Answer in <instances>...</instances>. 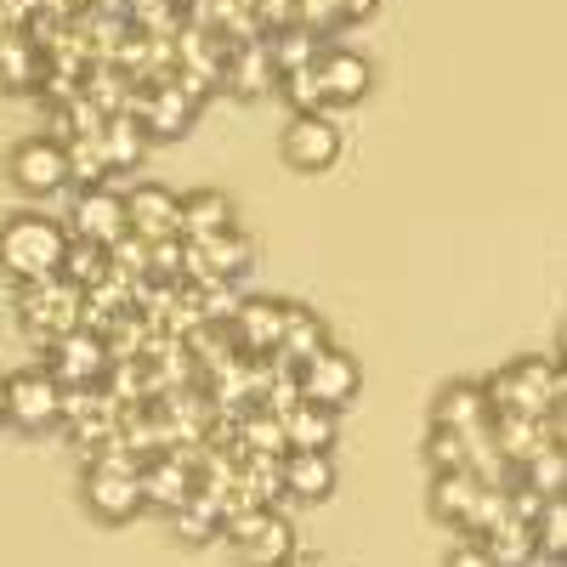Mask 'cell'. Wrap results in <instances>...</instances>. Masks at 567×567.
<instances>
[{"label":"cell","mask_w":567,"mask_h":567,"mask_svg":"<svg viewBox=\"0 0 567 567\" xmlns=\"http://www.w3.org/2000/svg\"><path fill=\"white\" fill-rule=\"evenodd\" d=\"M0 256H7V267L18 278H45V272H58L69 261V245H63V233L52 221L18 216L7 233H0Z\"/></svg>","instance_id":"obj_1"},{"label":"cell","mask_w":567,"mask_h":567,"mask_svg":"<svg viewBox=\"0 0 567 567\" xmlns=\"http://www.w3.org/2000/svg\"><path fill=\"white\" fill-rule=\"evenodd\" d=\"M221 534H227L233 550H239V561H250V567H284V561H290V523L272 516L267 505L233 511Z\"/></svg>","instance_id":"obj_2"},{"label":"cell","mask_w":567,"mask_h":567,"mask_svg":"<svg viewBox=\"0 0 567 567\" xmlns=\"http://www.w3.org/2000/svg\"><path fill=\"white\" fill-rule=\"evenodd\" d=\"M296 386H301V398L318 403V409H347V403L358 398V363H352L341 347H323V352H312L307 363H296Z\"/></svg>","instance_id":"obj_3"},{"label":"cell","mask_w":567,"mask_h":567,"mask_svg":"<svg viewBox=\"0 0 567 567\" xmlns=\"http://www.w3.org/2000/svg\"><path fill=\"white\" fill-rule=\"evenodd\" d=\"M85 499L97 516H109V523H120V516H131L142 499V465H131L125 454H109L97 471H91V483H85Z\"/></svg>","instance_id":"obj_4"},{"label":"cell","mask_w":567,"mask_h":567,"mask_svg":"<svg viewBox=\"0 0 567 567\" xmlns=\"http://www.w3.org/2000/svg\"><path fill=\"white\" fill-rule=\"evenodd\" d=\"M312 91H318V109H347L369 91V63L358 52H341V45H323L312 58Z\"/></svg>","instance_id":"obj_5"},{"label":"cell","mask_w":567,"mask_h":567,"mask_svg":"<svg viewBox=\"0 0 567 567\" xmlns=\"http://www.w3.org/2000/svg\"><path fill=\"white\" fill-rule=\"evenodd\" d=\"M278 148H284V165H296V171H329L341 159V131L323 114H296L290 125H284Z\"/></svg>","instance_id":"obj_6"},{"label":"cell","mask_w":567,"mask_h":567,"mask_svg":"<svg viewBox=\"0 0 567 567\" xmlns=\"http://www.w3.org/2000/svg\"><path fill=\"white\" fill-rule=\"evenodd\" d=\"M284 323H290V301H272V296H256V301H239V318H233V336H239V352L250 358H278L284 347Z\"/></svg>","instance_id":"obj_7"},{"label":"cell","mask_w":567,"mask_h":567,"mask_svg":"<svg viewBox=\"0 0 567 567\" xmlns=\"http://www.w3.org/2000/svg\"><path fill=\"white\" fill-rule=\"evenodd\" d=\"M432 425H449V432H465V437L494 432V398H488V386H471V381L443 386V398L432 409Z\"/></svg>","instance_id":"obj_8"},{"label":"cell","mask_w":567,"mask_h":567,"mask_svg":"<svg viewBox=\"0 0 567 567\" xmlns=\"http://www.w3.org/2000/svg\"><path fill=\"white\" fill-rule=\"evenodd\" d=\"M125 216H131V233L142 245H165L182 233V199H171L165 187H136L125 199Z\"/></svg>","instance_id":"obj_9"},{"label":"cell","mask_w":567,"mask_h":567,"mask_svg":"<svg viewBox=\"0 0 567 567\" xmlns=\"http://www.w3.org/2000/svg\"><path fill=\"white\" fill-rule=\"evenodd\" d=\"M12 176H18L23 194H52V187L69 182V148L63 142L34 136V142H23V148L12 154Z\"/></svg>","instance_id":"obj_10"},{"label":"cell","mask_w":567,"mask_h":567,"mask_svg":"<svg viewBox=\"0 0 567 567\" xmlns=\"http://www.w3.org/2000/svg\"><path fill=\"white\" fill-rule=\"evenodd\" d=\"M194 109H199V97H194V91H187L182 80H165V85H154L148 91V103H142V131H148V136H176L187 120H194Z\"/></svg>","instance_id":"obj_11"},{"label":"cell","mask_w":567,"mask_h":567,"mask_svg":"<svg viewBox=\"0 0 567 567\" xmlns=\"http://www.w3.org/2000/svg\"><path fill=\"white\" fill-rule=\"evenodd\" d=\"M74 221H80V233H85V245H103V250H114L125 233H131L125 199H114V194H85V199L74 205Z\"/></svg>","instance_id":"obj_12"},{"label":"cell","mask_w":567,"mask_h":567,"mask_svg":"<svg viewBox=\"0 0 567 567\" xmlns=\"http://www.w3.org/2000/svg\"><path fill=\"white\" fill-rule=\"evenodd\" d=\"M483 545H488L494 567H528V561H539V528L528 523V516H516V511L483 534Z\"/></svg>","instance_id":"obj_13"},{"label":"cell","mask_w":567,"mask_h":567,"mask_svg":"<svg viewBox=\"0 0 567 567\" xmlns=\"http://www.w3.org/2000/svg\"><path fill=\"white\" fill-rule=\"evenodd\" d=\"M329 488H336V465H329V454H312V449H290V454H284V494L329 499Z\"/></svg>","instance_id":"obj_14"},{"label":"cell","mask_w":567,"mask_h":567,"mask_svg":"<svg viewBox=\"0 0 567 567\" xmlns=\"http://www.w3.org/2000/svg\"><path fill=\"white\" fill-rule=\"evenodd\" d=\"M284 437H290V449L329 454V443H336V409H318L301 398L296 409H284Z\"/></svg>","instance_id":"obj_15"},{"label":"cell","mask_w":567,"mask_h":567,"mask_svg":"<svg viewBox=\"0 0 567 567\" xmlns=\"http://www.w3.org/2000/svg\"><path fill=\"white\" fill-rule=\"evenodd\" d=\"M58 409H63V392H58L52 374H29V381H18V386L7 392V414H18L23 425L58 420Z\"/></svg>","instance_id":"obj_16"},{"label":"cell","mask_w":567,"mask_h":567,"mask_svg":"<svg viewBox=\"0 0 567 567\" xmlns=\"http://www.w3.org/2000/svg\"><path fill=\"white\" fill-rule=\"evenodd\" d=\"M182 233H187V245L233 233V205H227V194H187V199H182Z\"/></svg>","instance_id":"obj_17"},{"label":"cell","mask_w":567,"mask_h":567,"mask_svg":"<svg viewBox=\"0 0 567 567\" xmlns=\"http://www.w3.org/2000/svg\"><path fill=\"white\" fill-rule=\"evenodd\" d=\"M323 347H329V329H323V318L290 301V323H284V347H278V358L296 369V363H307V358H312V352H323Z\"/></svg>","instance_id":"obj_18"},{"label":"cell","mask_w":567,"mask_h":567,"mask_svg":"<svg viewBox=\"0 0 567 567\" xmlns=\"http://www.w3.org/2000/svg\"><path fill=\"white\" fill-rule=\"evenodd\" d=\"M534 528H539V556H561L567 561V499H550Z\"/></svg>","instance_id":"obj_19"},{"label":"cell","mask_w":567,"mask_h":567,"mask_svg":"<svg viewBox=\"0 0 567 567\" xmlns=\"http://www.w3.org/2000/svg\"><path fill=\"white\" fill-rule=\"evenodd\" d=\"M443 567H494V556H488V545H483V539H471V534H465V539L443 556Z\"/></svg>","instance_id":"obj_20"},{"label":"cell","mask_w":567,"mask_h":567,"mask_svg":"<svg viewBox=\"0 0 567 567\" xmlns=\"http://www.w3.org/2000/svg\"><path fill=\"white\" fill-rule=\"evenodd\" d=\"M374 7H381V0H341V18H347V23H363Z\"/></svg>","instance_id":"obj_21"},{"label":"cell","mask_w":567,"mask_h":567,"mask_svg":"<svg viewBox=\"0 0 567 567\" xmlns=\"http://www.w3.org/2000/svg\"><path fill=\"white\" fill-rule=\"evenodd\" d=\"M284 567H329V561H323V556H290Z\"/></svg>","instance_id":"obj_22"},{"label":"cell","mask_w":567,"mask_h":567,"mask_svg":"<svg viewBox=\"0 0 567 567\" xmlns=\"http://www.w3.org/2000/svg\"><path fill=\"white\" fill-rule=\"evenodd\" d=\"M0 414H7V392H0Z\"/></svg>","instance_id":"obj_23"}]
</instances>
